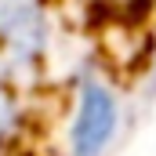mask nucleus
I'll use <instances>...</instances> for the list:
<instances>
[{
    "mask_svg": "<svg viewBox=\"0 0 156 156\" xmlns=\"http://www.w3.org/2000/svg\"><path fill=\"white\" fill-rule=\"evenodd\" d=\"M76 4H109V0H76Z\"/></svg>",
    "mask_w": 156,
    "mask_h": 156,
    "instance_id": "7ed1b4c3",
    "label": "nucleus"
},
{
    "mask_svg": "<svg viewBox=\"0 0 156 156\" xmlns=\"http://www.w3.org/2000/svg\"><path fill=\"white\" fill-rule=\"evenodd\" d=\"M123 91L102 62H80L58 94V156H109L123 134Z\"/></svg>",
    "mask_w": 156,
    "mask_h": 156,
    "instance_id": "f257e3e1",
    "label": "nucleus"
},
{
    "mask_svg": "<svg viewBox=\"0 0 156 156\" xmlns=\"http://www.w3.org/2000/svg\"><path fill=\"white\" fill-rule=\"evenodd\" d=\"M37 131V116L29 105V87L0 73V156H22Z\"/></svg>",
    "mask_w": 156,
    "mask_h": 156,
    "instance_id": "f03ea898",
    "label": "nucleus"
}]
</instances>
